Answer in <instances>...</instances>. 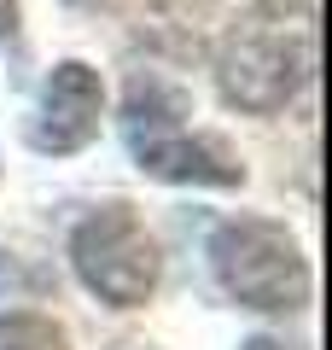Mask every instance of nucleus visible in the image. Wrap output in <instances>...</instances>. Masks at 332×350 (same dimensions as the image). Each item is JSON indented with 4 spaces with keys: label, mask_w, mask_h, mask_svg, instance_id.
<instances>
[{
    "label": "nucleus",
    "mask_w": 332,
    "mask_h": 350,
    "mask_svg": "<svg viewBox=\"0 0 332 350\" xmlns=\"http://www.w3.org/2000/svg\"><path fill=\"white\" fill-rule=\"evenodd\" d=\"M210 262H216L221 292L245 310L292 315L309 304V262L280 222H262V216L221 222L210 239Z\"/></svg>",
    "instance_id": "f03ea898"
},
{
    "label": "nucleus",
    "mask_w": 332,
    "mask_h": 350,
    "mask_svg": "<svg viewBox=\"0 0 332 350\" xmlns=\"http://www.w3.org/2000/svg\"><path fill=\"white\" fill-rule=\"evenodd\" d=\"M99 111H105V88L87 64H59L41 88V111L29 123V140L41 152H82L99 135Z\"/></svg>",
    "instance_id": "39448f33"
},
{
    "label": "nucleus",
    "mask_w": 332,
    "mask_h": 350,
    "mask_svg": "<svg viewBox=\"0 0 332 350\" xmlns=\"http://www.w3.org/2000/svg\"><path fill=\"white\" fill-rule=\"evenodd\" d=\"M12 36H18V6L0 0V41H12Z\"/></svg>",
    "instance_id": "0eeeda50"
},
{
    "label": "nucleus",
    "mask_w": 332,
    "mask_h": 350,
    "mask_svg": "<svg viewBox=\"0 0 332 350\" xmlns=\"http://www.w3.org/2000/svg\"><path fill=\"white\" fill-rule=\"evenodd\" d=\"M239 350H297V345H286V338H268V333H257V338H245Z\"/></svg>",
    "instance_id": "6e6552de"
},
{
    "label": "nucleus",
    "mask_w": 332,
    "mask_h": 350,
    "mask_svg": "<svg viewBox=\"0 0 332 350\" xmlns=\"http://www.w3.org/2000/svg\"><path fill=\"white\" fill-rule=\"evenodd\" d=\"M315 70V6L309 0H257L221 36L216 76L227 105L239 111H280Z\"/></svg>",
    "instance_id": "f257e3e1"
},
{
    "label": "nucleus",
    "mask_w": 332,
    "mask_h": 350,
    "mask_svg": "<svg viewBox=\"0 0 332 350\" xmlns=\"http://www.w3.org/2000/svg\"><path fill=\"white\" fill-rule=\"evenodd\" d=\"M70 262L82 275V286L94 298L117 304V310L146 304L152 286H158V245L128 204H105V211L82 216L70 234Z\"/></svg>",
    "instance_id": "20e7f679"
},
{
    "label": "nucleus",
    "mask_w": 332,
    "mask_h": 350,
    "mask_svg": "<svg viewBox=\"0 0 332 350\" xmlns=\"http://www.w3.org/2000/svg\"><path fill=\"white\" fill-rule=\"evenodd\" d=\"M0 350H70V338L47 315H6L0 321Z\"/></svg>",
    "instance_id": "423d86ee"
},
{
    "label": "nucleus",
    "mask_w": 332,
    "mask_h": 350,
    "mask_svg": "<svg viewBox=\"0 0 332 350\" xmlns=\"http://www.w3.org/2000/svg\"><path fill=\"white\" fill-rule=\"evenodd\" d=\"M123 135H128L135 163L158 181H198V187H239L245 181V170L216 140H198L181 129V100L158 76H135L128 105H123Z\"/></svg>",
    "instance_id": "7ed1b4c3"
}]
</instances>
